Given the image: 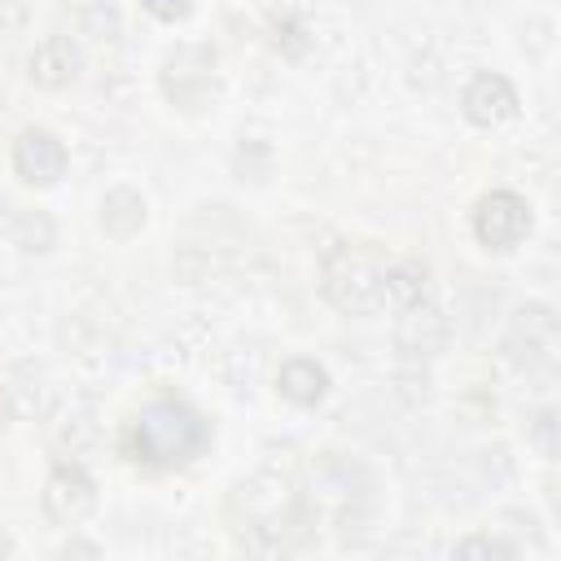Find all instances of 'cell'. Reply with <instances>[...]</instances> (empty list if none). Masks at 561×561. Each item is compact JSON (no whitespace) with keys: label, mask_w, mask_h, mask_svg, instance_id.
Listing matches in <instances>:
<instances>
[{"label":"cell","mask_w":561,"mask_h":561,"mask_svg":"<svg viewBox=\"0 0 561 561\" xmlns=\"http://www.w3.org/2000/svg\"><path fill=\"white\" fill-rule=\"evenodd\" d=\"M206 443V425L188 403L162 399L153 408L140 412L136 430H131V451L145 465H180L188 456H197Z\"/></svg>","instance_id":"cell-1"},{"label":"cell","mask_w":561,"mask_h":561,"mask_svg":"<svg viewBox=\"0 0 561 561\" xmlns=\"http://www.w3.org/2000/svg\"><path fill=\"white\" fill-rule=\"evenodd\" d=\"M530 228V215H526V202L517 193H491L478 202V215H473V232L482 245L491 250H508L526 237Z\"/></svg>","instance_id":"cell-2"},{"label":"cell","mask_w":561,"mask_h":561,"mask_svg":"<svg viewBox=\"0 0 561 561\" xmlns=\"http://www.w3.org/2000/svg\"><path fill=\"white\" fill-rule=\"evenodd\" d=\"M13 162L31 184H53L66 171V149L48 131H26L13 149Z\"/></svg>","instance_id":"cell-3"},{"label":"cell","mask_w":561,"mask_h":561,"mask_svg":"<svg viewBox=\"0 0 561 561\" xmlns=\"http://www.w3.org/2000/svg\"><path fill=\"white\" fill-rule=\"evenodd\" d=\"M465 110H469L473 123H500V118L513 114V88L504 79H495V75H482V79L469 83Z\"/></svg>","instance_id":"cell-4"},{"label":"cell","mask_w":561,"mask_h":561,"mask_svg":"<svg viewBox=\"0 0 561 561\" xmlns=\"http://www.w3.org/2000/svg\"><path fill=\"white\" fill-rule=\"evenodd\" d=\"M280 390H285L294 403H316V399L324 394V373H320L316 364H307V359H294V364H285V373H280Z\"/></svg>","instance_id":"cell-5"},{"label":"cell","mask_w":561,"mask_h":561,"mask_svg":"<svg viewBox=\"0 0 561 561\" xmlns=\"http://www.w3.org/2000/svg\"><path fill=\"white\" fill-rule=\"evenodd\" d=\"M145 9L158 13V18H180L188 9V0H145Z\"/></svg>","instance_id":"cell-6"}]
</instances>
